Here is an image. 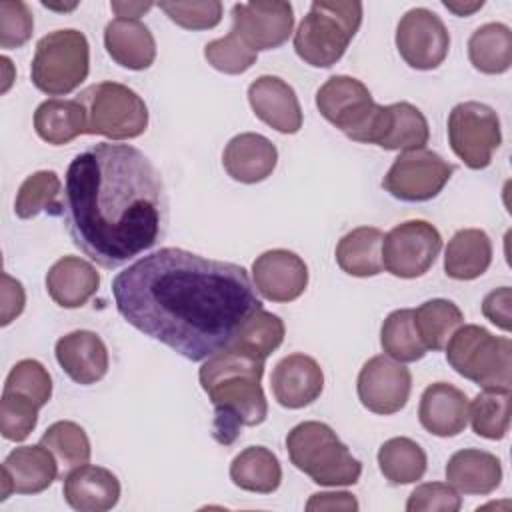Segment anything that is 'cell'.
<instances>
[{"instance_id": "8d00e7d4", "label": "cell", "mask_w": 512, "mask_h": 512, "mask_svg": "<svg viewBox=\"0 0 512 512\" xmlns=\"http://www.w3.org/2000/svg\"><path fill=\"white\" fill-rule=\"evenodd\" d=\"M284 322L280 316L260 308L238 330L230 348H236L252 358L266 360L284 340Z\"/></svg>"}, {"instance_id": "ee69618b", "label": "cell", "mask_w": 512, "mask_h": 512, "mask_svg": "<svg viewBox=\"0 0 512 512\" xmlns=\"http://www.w3.org/2000/svg\"><path fill=\"white\" fill-rule=\"evenodd\" d=\"M34 30L32 10L22 0L0 2V46L20 48L24 46Z\"/></svg>"}, {"instance_id": "f1b7e54d", "label": "cell", "mask_w": 512, "mask_h": 512, "mask_svg": "<svg viewBox=\"0 0 512 512\" xmlns=\"http://www.w3.org/2000/svg\"><path fill=\"white\" fill-rule=\"evenodd\" d=\"M384 234L374 226H358L344 234L336 246L338 266L356 278H368L382 272Z\"/></svg>"}, {"instance_id": "484cf974", "label": "cell", "mask_w": 512, "mask_h": 512, "mask_svg": "<svg viewBox=\"0 0 512 512\" xmlns=\"http://www.w3.org/2000/svg\"><path fill=\"white\" fill-rule=\"evenodd\" d=\"M98 286L100 274L90 262L78 256H62L46 274V290L62 308L84 306L98 292Z\"/></svg>"}, {"instance_id": "2e32d148", "label": "cell", "mask_w": 512, "mask_h": 512, "mask_svg": "<svg viewBox=\"0 0 512 512\" xmlns=\"http://www.w3.org/2000/svg\"><path fill=\"white\" fill-rule=\"evenodd\" d=\"M252 280L266 300L292 302L308 286V266L296 252L274 248L254 260Z\"/></svg>"}, {"instance_id": "4316f807", "label": "cell", "mask_w": 512, "mask_h": 512, "mask_svg": "<svg viewBox=\"0 0 512 512\" xmlns=\"http://www.w3.org/2000/svg\"><path fill=\"white\" fill-rule=\"evenodd\" d=\"M446 480L462 494L486 496L500 486L502 464L492 452L464 448L450 456L446 464Z\"/></svg>"}, {"instance_id": "d6a6232c", "label": "cell", "mask_w": 512, "mask_h": 512, "mask_svg": "<svg viewBox=\"0 0 512 512\" xmlns=\"http://www.w3.org/2000/svg\"><path fill=\"white\" fill-rule=\"evenodd\" d=\"M428 466L424 448L406 436L386 440L378 450V468L392 484L418 482Z\"/></svg>"}, {"instance_id": "4fadbf2b", "label": "cell", "mask_w": 512, "mask_h": 512, "mask_svg": "<svg viewBox=\"0 0 512 512\" xmlns=\"http://www.w3.org/2000/svg\"><path fill=\"white\" fill-rule=\"evenodd\" d=\"M396 48L410 68L434 70L448 56L450 34L436 12L412 8L396 26Z\"/></svg>"}, {"instance_id": "ac0fdd59", "label": "cell", "mask_w": 512, "mask_h": 512, "mask_svg": "<svg viewBox=\"0 0 512 512\" xmlns=\"http://www.w3.org/2000/svg\"><path fill=\"white\" fill-rule=\"evenodd\" d=\"M270 386L280 406L298 410L318 400L324 388V372L312 356L294 352L274 366Z\"/></svg>"}, {"instance_id": "6da1fadb", "label": "cell", "mask_w": 512, "mask_h": 512, "mask_svg": "<svg viewBox=\"0 0 512 512\" xmlns=\"http://www.w3.org/2000/svg\"><path fill=\"white\" fill-rule=\"evenodd\" d=\"M112 294L130 326L192 362L228 348L262 308L244 266L172 246L118 272Z\"/></svg>"}, {"instance_id": "d590c367", "label": "cell", "mask_w": 512, "mask_h": 512, "mask_svg": "<svg viewBox=\"0 0 512 512\" xmlns=\"http://www.w3.org/2000/svg\"><path fill=\"white\" fill-rule=\"evenodd\" d=\"M380 344L386 356L396 362H416L424 358L426 346L414 324V310L400 308L386 316L380 328Z\"/></svg>"}, {"instance_id": "ba28073f", "label": "cell", "mask_w": 512, "mask_h": 512, "mask_svg": "<svg viewBox=\"0 0 512 512\" xmlns=\"http://www.w3.org/2000/svg\"><path fill=\"white\" fill-rule=\"evenodd\" d=\"M76 100L86 110V134L130 140L148 128V106L126 84L98 82L82 90Z\"/></svg>"}, {"instance_id": "5bb4252c", "label": "cell", "mask_w": 512, "mask_h": 512, "mask_svg": "<svg viewBox=\"0 0 512 512\" xmlns=\"http://www.w3.org/2000/svg\"><path fill=\"white\" fill-rule=\"evenodd\" d=\"M412 390V374L402 362L390 356H372L358 374L356 392L360 404L374 414L400 412Z\"/></svg>"}, {"instance_id": "cb8c5ba5", "label": "cell", "mask_w": 512, "mask_h": 512, "mask_svg": "<svg viewBox=\"0 0 512 512\" xmlns=\"http://www.w3.org/2000/svg\"><path fill=\"white\" fill-rule=\"evenodd\" d=\"M418 418L422 428L434 436H458L468 424V398L448 382H434L422 392Z\"/></svg>"}, {"instance_id": "74e56055", "label": "cell", "mask_w": 512, "mask_h": 512, "mask_svg": "<svg viewBox=\"0 0 512 512\" xmlns=\"http://www.w3.org/2000/svg\"><path fill=\"white\" fill-rule=\"evenodd\" d=\"M468 418L474 434L488 440H502L510 428V390L484 388L468 404Z\"/></svg>"}, {"instance_id": "8992f818", "label": "cell", "mask_w": 512, "mask_h": 512, "mask_svg": "<svg viewBox=\"0 0 512 512\" xmlns=\"http://www.w3.org/2000/svg\"><path fill=\"white\" fill-rule=\"evenodd\" d=\"M448 364L466 380L496 390H510L512 342L494 336L484 326L464 324L446 342Z\"/></svg>"}, {"instance_id": "9c48e42d", "label": "cell", "mask_w": 512, "mask_h": 512, "mask_svg": "<svg viewBox=\"0 0 512 512\" xmlns=\"http://www.w3.org/2000/svg\"><path fill=\"white\" fill-rule=\"evenodd\" d=\"M380 106L358 78L344 74L330 76L316 92L318 112L346 138L362 144H370Z\"/></svg>"}, {"instance_id": "f546056e", "label": "cell", "mask_w": 512, "mask_h": 512, "mask_svg": "<svg viewBox=\"0 0 512 512\" xmlns=\"http://www.w3.org/2000/svg\"><path fill=\"white\" fill-rule=\"evenodd\" d=\"M34 130L52 146L68 144L86 134V110L78 100H44L34 112Z\"/></svg>"}, {"instance_id": "f35d334b", "label": "cell", "mask_w": 512, "mask_h": 512, "mask_svg": "<svg viewBox=\"0 0 512 512\" xmlns=\"http://www.w3.org/2000/svg\"><path fill=\"white\" fill-rule=\"evenodd\" d=\"M40 444L46 446L58 464L68 470L86 464L92 454L86 430L70 420H58L50 424L42 434Z\"/></svg>"}, {"instance_id": "f6af8a7d", "label": "cell", "mask_w": 512, "mask_h": 512, "mask_svg": "<svg viewBox=\"0 0 512 512\" xmlns=\"http://www.w3.org/2000/svg\"><path fill=\"white\" fill-rule=\"evenodd\" d=\"M462 498L448 482H424L416 486L406 502L408 512H458Z\"/></svg>"}, {"instance_id": "277c9868", "label": "cell", "mask_w": 512, "mask_h": 512, "mask_svg": "<svg viewBox=\"0 0 512 512\" xmlns=\"http://www.w3.org/2000/svg\"><path fill=\"white\" fill-rule=\"evenodd\" d=\"M286 450L290 462L320 486H352L360 480V460L324 422L296 424L286 436Z\"/></svg>"}, {"instance_id": "4dcf8cb0", "label": "cell", "mask_w": 512, "mask_h": 512, "mask_svg": "<svg viewBox=\"0 0 512 512\" xmlns=\"http://www.w3.org/2000/svg\"><path fill=\"white\" fill-rule=\"evenodd\" d=\"M230 480L246 492L272 494L282 482V466L272 450L264 446H248L234 456L230 464Z\"/></svg>"}, {"instance_id": "f907efd6", "label": "cell", "mask_w": 512, "mask_h": 512, "mask_svg": "<svg viewBox=\"0 0 512 512\" xmlns=\"http://www.w3.org/2000/svg\"><path fill=\"white\" fill-rule=\"evenodd\" d=\"M444 6L454 12L456 16H470L474 14L476 10H480L484 6V0H478V2H450V0H444Z\"/></svg>"}, {"instance_id": "7402d4cb", "label": "cell", "mask_w": 512, "mask_h": 512, "mask_svg": "<svg viewBox=\"0 0 512 512\" xmlns=\"http://www.w3.org/2000/svg\"><path fill=\"white\" fill-rule=\"evenodd\" d=\"M278 164L276 146L262 134L242 132L230 138L222 152V166L228 176L242 184H258L272 176Z\"/></svg>"}, {"instance_id": "ab89813d", "label": "cell", "mask_w": 512, "mask_h": 512, "mask_svg": "<svg viewBox=\"0 0 512 512\" xmlns=\"http://www.w3.org/2000/svg\"><path fill=\"white\" fill-rule=\"evenodd\" d=\"M204 58L206 62L224 74H242L258 58V52H254L236 32H228L224 38H216L204 46Z\"/></svg>"}, {"instance_id": "c3c4849f", "label": "cell", "mask_w": 512, "mask_h": 512, "mask_svg": "<svg viewBox=\"0 0 512 512\" xmlns=\"http://www.w3.org/2000/svg\"><path fill=\"white\" fill-rule=\"evenodd\" d=\"M308 512H320V510H346L356 512L358 500L350 492H316L306 502Z\"/></svg>"}, {"instance_id": "7c38bea8", "label": "cell", "mask_w": 512, "mask_h": 512, "mask_svg": "<svg viewBox=\"0 0 512 512\" xmlns=\"http://www.w3.org/2000/svg\"><path fill=\"white\" fill-rule=\"evenodd\" d=\"M454 166L440 154L418 148L402 152L386 172L382 188L402 202H426L448 184Z\"/></svg>"}, {"instance_id": "9a60e30c", "label": "cell", "mask_w": 512, "mask_h": 512, "mask_svg": "<svg viewBox=\"0 0 512 512\" xmlns=\"http://www.w3.org/2000/svg\"><path fill=\"white\" fill-rule=\"evenodd\" d=\"M294 10L290 2H240L232 6V32L254 52L280 48L292 34Z\"/></svg>"}, {"instance_id": "7bdbcfd3", "label": "cell", "mask_w": 512, "mask_h": 512, "mask_svg": "<svg viewBox=\"0 0 512 512\" xmlns=\"http://www.w3.org/2000/svg\"><path fill=\"white\" fill-rule=\"evenodd\" d=\"M158 8L180 28L208 30L222 20V2L218 0H192V2H158Z\"/></svg>"}, {"instance_id": "681fc988", "label": "cell", "mask_w": 512, "mask_h": 512, "mask_svg": "<svg viewBox=\"0 0 512 512\" xmlns=\"http://www.w3.org/2000/svg\"><path fill=\"white\" fill-rule=\"evenodd\" d=\"M154 4L152 2H110V8L116 12L118 18H134L138 20V16H142L144 12H148Z\"/></svg>"}, {"instance_id": "30bf717a", "label": "cell", "mask_w": 512, "mask_h": 512, "mask_svg": "<svg viewBox=\"0 0 512 512\" xmlns=\"http://www.w3.org/2000/svg\"><path fill=\"white\" fill-rule=\"evenodd\" d=\"M448 142L452 152L468 168H486L502 144L496 110L476 100L456 104L448 114Z\"/></svg>"}, {"instance_id": "d6986e66", "label": "cell", "mask_w": 512, "mask_h": 512, "mask_svg": "<svg viewBox=\"0 0 512 512\" xmlns=\"http://www.w3.org/2000/svg\"><path fill=\"white\" fill-rule=\"evenodd\" d=\"M252 112L280 134H296L302 128V108L294 88L278 76H258L248 86Z\"/></svg>"}, {"instance_id": "d4e9b609", "label": "cell", "mask_w": 512, "mask_h": 512, "mask_svg": "<svg viewBox=\"0 0 512 512\" xmlns=\"http://www.w3.org/2000/svg\"><path fill=\"white\" fill-rule=\"evenodd\" d=\"M108 56L122 68L146 70L156 60V40L150 28L134 18H114L104 28Z\"/></svg>"}, {"instance_id": "e575fe53", "label": "cell", "mask_w": 512, "mask_h": 512, "mask_svg": "<svg viewBox=\"0 0 512 512\" xmlns=\"http://www.w3.org/2000/svg\"><path fill=\"white\" fill-rule=\"evenodd\" d=\"M462 310L446 298H432L414 310V324L426 350H444L450 336L462 326Z\"/></svg>"}, {"instance_id": "52a82bcc", "label": "cell", "mask_w": 512, "mask_h": 512, "mask_svg": "<svg viewBox=\"0 0 512 512\" xmlns=\"http://www.w3.org/2000/svg\"><path fill=\"white\" fill-rule=\"evenodd\" d=\"M90 46L80 30L64 28L42 36L30 64L32 84L48 96L74 92L88 76Z\"/></svg>"}, {"instance_id": "5b68a950", "label": "cell", "mask_w": 512, "mask_h": 512, "mask_svg": "<svg viewBox=\"0 0 512 512\" xmlns=\"http://www.w3.org/2000/svg\"><path fill=\"white\" fill-rule=\"evenodd\" d=\"M362 2L316 0L294 32V50L314 68L334 66L362 24Z\"/></svg>"}, {"instance_id": "1f68e13d", "label": "cell", "mask_w": 512, "mask_h": 512, "mask_svg": "<svg viewBox=\"0 0 512 512\" xmlns=\"http://www.w3.org/2000/svg\"><path fill=\"white\" fill-rule=\"evenodd\" d=\"M468 58L482 74H504L512 66V30L502 22L482 24L468 38Z\"/></svg>"}, {"instance_id": "60d3db41", "label": "cell", "mask_w": 512, "mask_h": 512, "mask_svg": "<svg viewBox=\"0 0 512 512\" xmlns=\"http://www.w3.org/2000/svg\"><path fill=\"white\" fill-rule=\"evenodd\" d=\"M40 406L16 392L2 390L0 400V432L6 440L22 442L38 424Z\"/></svg>"}, {"instance_id": "44dd1931", "label": "cell", "mask_w": 512, "mask_h": 512, "mask_svg": "<svg viewBox=\"0 0 512 512\" xmlns=\"http://www.w3.org/2000/svg\"><path fill=\"white\" fill-rule=\"evenodd\" d=\"M430 128L426 116L410 102L380 106L370 144L384 150H418L428 144Z\"/></svg>"}, {"instance_id": "8fae6325", "label": "cell", "mask_w": 512, "mask_h": 512, "mask_svg": "<svg viewBox=\"0 0 512 512\" xmlns=\"http://www.w3.org/2000/svg\"><path fill=\"white\" fill-rule=\"evenodd\" d=\"M442 250V236L426 220L396 224L382 240V266L396 278L424 276Z\"/></svg>"}, {"instance_id": "3957f363", "label": "cell", "mask_w": 512, "mask_h": 512, "mask_svg": "<svg viewBox=\"0 0 512 512\" xmlns=\"http://www.w3.org/2000/svg\"><path fill=\"white\" fill-rule=\"evenodd\" d=\"M262 374L264 360L230 346L200 366L198 380L214 406L212 436L218 444L230 446L244 426H258L266 420L268 402L260 384Z\"/></svg>"}, {"instance_id": "603a6c76", "label": "cell", "mask_w": 512, "mask_h": 512, "mask_svg": "<svg viewBox=\"0 0 512 512\" xmlns=\"http://www.w3.org/2000/svg\"><path fill=\"white\" fill-rule=\"evenodd\" d=\"M62 494L74 510L106 512L120 500V482L108 468L86 462L66 472Z\"/></svg>"}, {"instance_id": "bcb514c9", "label": "cell", "mask_w": 512, "mask_h": 512, "mask_svg": "<svg viewBox=\"0 0 512 512\" xmlns=\"http://www.w3.org/2000/svg\"><path fill=\"white\" fill-rule=\"evenodd\" d=\"M510 306H512V290H510V286H500L484 296L482 314L492 324H496L500 330L510 332V328H512Z\"/></svg>"}, {"instance_id": "836d02e7", "label": "cell", "mask_w": 512, "mask_h": 512, "mask_svg": "<svg viewBox=\"0 0 512 512\" xmlns=\"http://www.w3.org/2000/svg\"><path fill=\"white\" fill-rule=\"evenodd\" d=\"M40 212L62 216V182L54 170H38L18 188L14 214L22 220H30Z\"/></svg>"}, {"instance_id": "e0dca14e", "label": "cell", "mask_w": 512, "mask_h": 512, "mask_svg": "<svg viewBox=\"0 0 512 512\" xmlns=\"http://www.w3.org/2000/svg\"><path fill=\"white\" fill-rule=\"evenodd\" d=\"M58 476V460L42 446L14 448L2 462L0 470V500L4 502L12 492L38 494L44 492Z\"/></svg>"}, {"instance_id": "b9f144b4", "label": "cell", "mask_w": 512, "mask_h": 512, "mask_svg": "<svg viewBox=\"0 0 512 512\" xmlns=\"http://www.w3.org/2000/svg\"><path fill=\"white\" fill-rule=\"evenodd\" d=\"M4 390L34 400L40 408L52 398V378L48 370L34 358H24L12 366L6 376Z\"/></svg>"}, {"instance_id": "ffe728a7", "label": "cell", "mask_w": 512, "mask_h": 512, "mask_svg": "<svg viewBox=\"0 0 512 512\" xmlns=\"http://www.w3.org/2000/svg\"><path fill=\"white\" fill-rule=\"evenodd\" d=\"M54 354L68 378L82 386L102 380L110 366L108 348L92 330H74L58 338Z\"/></svg>"}, {"instance_id": "7a4b0ae2", "label": "cell", "mask_w": 512, "mask_h": 512, "mask_svg": "<svg viewBox=\"0 0 512 512\" xmlns=\"http://www.w3.org/2000/svg\"><path fill=\"white\" fill-rule=\"evenodd\" d=\"M62 218L76 248L102 268H118L164 236L168 196L144 152L98 142L66 170Z\"/></svg>"}, {"instance_id": "83f0119b", "label": "cell", "mask_w": 512, "mask_h": 512, "mask_svg": "<svg viewBox=\"0 0 512 512\" xmlns=\"http://www.w3.org/2000/svg\"><path fill=\"white\" fill-rule=\"evenodd\" d=\"M492 262V242L480 228L458 230L444 252V272L454 280H474Z\"/></svg>"}, {"instance_id": "7dc6e473", "label": "cell", "mask_w": 512, "mask_h": 512, "mask_svg": "<svg viewBox=\"0 0 512 512\" xmlns=\"http://www.w3.org/2000/svg\"><path fill=\"white\" fill-rule=\"evenodd\" d=\"M26 294L20 280L12 278L8 272H2V310L0 324L8 326L14 318H18L24 310Z\"/></svg>"}]
</instances>
